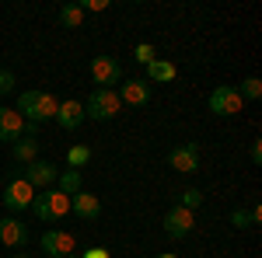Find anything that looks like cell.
<instances>
[{"instance_id":"cell-1","label":"cell","mask_w":262,"mask_h":258,"mask_svg":"<svg viewBox=\"0 0 262 258\" xmlns=\"http://www.w3.org/2000/svg\"><path fill=\"white\" fill-rule=\"evenodd\" d=\"M56 108H60V101L53 98L49 91H21L18 95V112L25 122H46V119H56Z\"/></svg>"},{"instance_id":"cell-2","label":"cell","mask_w":262,"mask_h":258,"mask_svg":"<svg viewBox=\"0 0 262 258\" xmlns=\"http://www.w3.org/2000/svg\"><path fill=\"white\" fill-rule=\"evenodd\" d=\"M28 209H32L42 223H56V220H63L70 213V196H63L60 189H46V192H39V196L32 199Z\"/></svg>"},{"instance_id":"cell-3","label":"cell","mask_w":262,"mask_h":258,"mask_svg":"<svg viewBox=\"0 0 262 258\" xmlns=\"http://www.w3.org/2000/svg\"><path fill=\"white\" fill-rule=\"evenodd\" d=\"M122 112V101L112 87H95L91 98L84 101V119H95V122H108Z\"/></svg>"},{"instance_id":"cell-4","label":"cell","mask_w":262,"mask_h":258,"mask_svg":"<svg viewBox=\"0 0 262 258\" xmlns=\"http://www.w3.org/2000/svg\"><path fill=\"white\" fill-rule=\"evenodd\" d=\"M210 112L213 115H221V119H227V115H238L242 112V95H238V87H231V84H221V87H213V95H210Z\"/></svg>"},{"instance_id":"cell-5","label":"cell","mask_w":262,"mask_h":258,"mask_svg":"<svg viewBox=\"0 0 262 258\" xmlns=\"http://www.w3.org/2000/svg\"><path fill=\"white\" fill-rule=\"evenodd\" d=\"M32 199H35V189L25 178H11L4 185V206H7L11 217H14V213H25V209L32 206Z\"/></svg>"},{"instance_id":"cell-6","label":"cell","mask_w":262,"mask_h":258,"mask_svg":"<svg viewBox=\"0 0 262 258\" xmlns=\"http://www.w3.org/2000/svg\"><path fill=\"white\" fill-rule=\"evenodd\" d=\"M21 178L28 181L35 192H46V189H53L56 178H60V168L53 164V160H32V164H25V175Z\"/></svg>"},{"instance_id":"cell-7","label":"cell","mask_w":262,"mask_h":258,"mask_svg":"<svg viewBox=\"0 0 262 258\" xmlns=\"http://www.w3.org/2000/svg\"><path fill=\"white\" fill-rule=\"evenodd\" d=\"M196 230V217L189 213V209H182V206H171L168 213H164V234L171 241H182V238H189Z\"/></svg>"},{"instance_id":"cell-8","label":"cell","mask_w":262,"mask_h":258,"mask_svg":"<svg viewBox=\"0 0 262 258\" xmlns=\"http://www.w3.org/2000/svg\"><path fill=\"white\" fill-rule=\"evenodd\" d=\"M42 251L49 258H67V255L77 251V241H74V234H67L60 227H49V230L42 234Z\"/></svg>"},{"instance_id":"cell-9","label":"cell","mask_w":262,"mask_h":258,"mask_svg":"<svg viewBox=\"0 0 262 258\" xmlns=\"http://www.w3.org/2000/svg\"><path fill=\"white\" fill-rule=\"evenodd\" d=\"M168 168H175L182 175H192V171H200V143H179L171 154H168Z\"/></svg>"},{"instance_id":"cell-10","label":"cell","mask_w":262,"mask_h":258,"mask_svg":"<svg viewBox=\"0 0 262 258\" xmlns=\"http://www.w3.org/2000/svg\"><path fill=\"white\" fill-rule=\"evenodd\" d=\"M91 77H95L98 87H112V84L122 80V63L116 56H95L91 60Z\"/></svg>"},{"instance_id":"cell-11","label":"cell","mask_w":262,"mask_h":258,"mask_svg":"<svg viewBox=\"0 0 262 258\" xmlns=\"http://www.w3.org/2000/svg\"><path fill=\"white\" fill-rule=\"evenodd\" d=\"M0 244H4V248H14V251L25 248V244H28V227H25L18 217H4L0 220Z\"/></svg>"},{"instance_id":"cell-12","label":"cell","mask_w":262,"mask_h":258,"mask_svg":"<svg viewBox=\"0 0 262 258\" xmlns=\"http://www.w3.org/2000/svg\"><path fill=\"white\" fill-rule=\"evenodd\" d=\"M25 136V119H21L18 108H4L0 105V139H7V143H18Z\"/></svg>"},{"instance_id":"cell-13","label":"cell","mask_w":262,"mask_h":258,"mask_svg":"<svg viewBox=\"0 0 262 258\" xmlns=\"http://www.w3.org/2000/svg\"><path fill=\"white\" fill-rule=\"evenodd\" d=\"M116 95H119L122 105L143 108V105H150V84H147V80H129V84H122Z\"/></svg>"},{"instance_id":"cell-14","label":"cell","mask_w":262,"mask_h":258,"mask_svg":"<svg viewBox=\"0 0 262 258\" xmlns=\"http://www.w3.org/2000/svg\"><path fill=\"white\" fill-rule=\"evenodd\" d=\"M70 213H77L81 220H98L101 217V199L81 189L77 196H70Z\"/></svg>"},{"instance_id":"cell-15","label":"cell","mask_w":262,"mask_h":258,"mask_svg":"<svg viewBox=\"0 0 262 258\" xmlns=\"http://www.w3.org/2000/svg\"><path fill=\"white\" fill-rule=\"evenodd\" d=\"M56 122H60V129L67 133H74L77 126L84 122V101H60V108H56Z\"/></svg>"},{"instance_id":"cell-16","label":"cell","mask_w":262,"mask_h":258,"mask_svg":"<svg viewBox=\"0 0 262 258\" xmlns=\"http://www.w3.org/2000/svg\"><path fill=\"white\" fill-rule=\"evenodd\" d=\"M175 63H168V60H154L150 66H147V84H168V80H175Z\"/></svg>"},{"instance_id":"cell-17","label":"cell","mask_w":262,"mask_h":258,"mask_svg":"<svg viewBox=\"0 0 262 258\" xmlns=\"http://www.w3.org/2000/svg\"><path fill=\"white\" fill-rule=\"evenodd\" d=\"M53 189H60L63 196H77L84 189V178H81V171H74V168H67V171H60V178H56V185Z\"/></svg>"},{"instance_id":"cell-18","label":"cell","mask_w":262,"mask_h":258,"mask_svg":"<svg viewBox=\"0 0 262 258\" xmlns=\"http://www.w3.org/2000/svg\"><path fill=\"white\" fill-rule=\"evenodd\" d=\"M14 160L18 164H32V160H39V139L35 136H21L14 143Z\"/></svg>"},{"instance_id":"cell-19","label":"cell","mask_w":262,"mask_h":258,"mask_svg":"<svg viewBox=\"0 0 262 258\" xmlns=\"http://www.w3.org/2000/svg\"><path fill=\"white\" fill-rule=\"evenodd\" d=\"M81 21H84L81 4H63L60 7V25L63 28H81Z\"/></svg>"},{"instance_id":"cell-20","label":"cell","mask_w":262,"mask_h":258,"mask_svg":"<svg viewBox=\"0 0 262 258\" xmlns=\"http://www.w3.org/2000/svg\"><path fill=\"white\" fill-rule=\"evenodd\" d=\"M88 160H91V147H84V143H74V147L67 150V164H70L74 171H77V168H84Z\"/></svg>"},{"instance_id":"cell-21","label":"cell","mask_w":262,"mask_h":258,"mask_svg":"<svg viewBox=\"0 0 262 258\" xmlns=\"http://www.w3.org/2000/svg\"><path fill=\"white\" fill-rule=\"evenodd\" d=\"M175 206H182V209L192 213V209H200V206H203V192H200V189H185V192H179V202H175Z\"/></svg>"},{"instance_id":"cell-22","label":"cell","mask_w":262,"mask_h":258,"mask_svg":"<svg viewBox=\"0 0 262 258\" xmlns=\"http://www.w3.org/2000/svg\"><path fill=\"white\" fill-rule=\"evenodd\" d=\"M238 95H242V101H255L262 95V80L259 77H245L242 87H238Z\"/></svg>"},{"instance_id":"cell-23","label":"cell","mask_w":262,"mask_h":258,"mask_svg":"<svg viewBox=\"0 0 262 258\" xmlns=\"http://www.w3.org/2000/svg\"><path fill=\"white\" fill-rule=\"evenodd\" d=\"M133 60H137V63H143V66H150V63L158 60V49H154L150 42H140V45L133 49Z\"/></svg>"},{"instance_id":"cell-24","label":"cell","mask_w":262,"mask_h":258,"mask_svg":"<svg viewBox=\"0 0 262 258\" xmlns=\"http://www.w3.org/2000/svg\"><path fill=\"white\" fill-rule=\"evenodd\" d=\"M231 223H234L238 230H248V227H252V217H248V209H234V213H231Z\"/></svg>"},{"instance_id":"cell-25","label":"cell","mask_w":262,"mask_h":258,"mask_svg":"<svg viewBox=\"0 0 262 258\" xmlns=\"http://www.w3.org/2000/svg\"><path fill=\"white\" fill-rule=\"evenodd\" d=\"M14 84H18V77H14L11 70H0V95H11Z\"/></svg>"},{"instance_id":"cell-26","label":"cell","mask_w":262,"mask_h":258,"mask_svg":"<svg viewBox=\"0 0 262 258\" xmlns=\"http://www.w3.org/2000/svg\"><path fill=\"white\" fill-rule=\"evenodd\" d=\"M252 164H262V139H252V150H248Z\"/></svg>"},{"instance_id":"cell-27","label":"cell","mask_w":262,"mask_h":258,"mask_svg":"<svg viewBox=\"0 0 262 258\" xmlns=\"http://www.w3.org/2000/svg\"><path fill=\"white\" fill-rule=\"evenodd\" d=\"M81 11H108V0H88L81 4Z\"/></svg>"},{"instance_id":"cell-28","label":"cell","mask_w":262,"mask_h":258,"mask_svg":"<svg viewBox=\"0 0 262 258\" xmlns=\"http://www.w3.org/2000/svg\"><path fill=\"white\" fill-rule=\"evenodd\" d=\"M81 258H112V255H108L105 248H88V251H84Z\"/></svg>"},{"instance_id":"cell-29","label":"cell","mask_w":262,"mask_h":258,"mask_svg":"<svg viewBox=\"0 0 262 258\" xmlns=\"http://www.w3.org/2000/svg\"><path fill=\"white\" fill-rule=\"evenodd\" d=\"M248 217H252V223H259V220H262V209H259V206H252V209H248Z\"/></svg>"},{"instance_id":"cell-30","label":"cell","mask_w":262,"mask_h":258,"mask_svg":"<svg viewBox=\"0 0 262 258\" xmlns=\"http://www.w3.org/2000/svg\"><path fill=\"white\" fill-rule=\"evenodd\" d=\"M158 258H179V255H171V251H161V255H158Z\"/></svg>"},{"instance_id":"cell-31","label":"cell","mask_w":262,"mask_h":258,"mask_svg":"<svg viewBox=\"0 0 262 258\" xmlns=\"http://www.w3.org/2000/svg\"><path fill=\"white\" fill-rule=\"evenodd\" d=\"M14 258H32V255H25V251H14Z\"/></svg>"},{"instance_id":"cell-32","label":"cell","mask_w":262,"mask_h":258,"mask_svg":"<svg viewBox=\"0 0 262 258\" xmlns=\"http://www.w3.org/2000/svg\"><path fill=\"white\" fill-rule=\"evenodd\" d=\"M67 258H81V255H67Z\"/></svg>"}]
</instances>
